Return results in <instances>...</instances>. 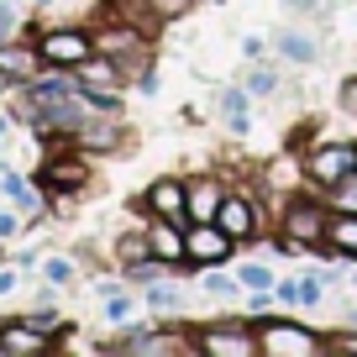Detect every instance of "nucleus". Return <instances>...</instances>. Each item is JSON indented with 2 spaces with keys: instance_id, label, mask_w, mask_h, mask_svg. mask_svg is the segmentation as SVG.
<instances>
[{
  "instance_id": "f257e3e1",
  "label": "nucleus",
  "mask_w": 357,
  "mask_h": 357,
  "mask_svg": "<svg viewBox=\"0 0 357 357\" xmlns=\"http://www.w3.org/2000/svg\"><path fill=\"white\" fill-rule=\"evenodd\" d=\"M326 221H331V205H326L321 190H305V195H289V200H279V242L289 257L300 252H331L326 247Z\"/></svg>"
},
{
  "instance_id": "f03ea898",
  "label": "nucleus",
  "mask_w": 357,
  "mask_h": 357,
  "mask_svg": "<svg viewBox=\"0 0 357 357\" xmlns=\"http://www.w3.org/2000/svg\"><path fill=\"white\" fill-rule=\"evenodd\" d=\"M347 174H357V142H347V137H321L315 132V142L300 153V178L310 184V190H331V184H342Z\"/></svg>"
},
{
  "instance_id": "7ed1b4c3",
  "label": "nucleus",
  "mask_w": 357,
  "mask_h": 357,
  "mask_svg": "<svg viewBox=\"0 0 357 357\" xmlns=\"http://www.w3.org/2000/svg\"><path fill=\"white\" fill-rule=\"evenodd\" d=\"M257 326V347L263 357H321L326 352V336L305 321H289V315H263Z\"/></svg>"
},
{
  "instance_id": "20e7f679",
  "label": "nucleus",
  "mask_w": 357,
  "mask_h": 357,
  "mask_svg": "<svg viewBox=\"0 0 357 357\" xmlns=\"http://www.w3.org/2000/svg\"><path fill=\"white\" fill-rule=\"evenodd\" d=\"M184 242H190V268H200V273L236 257V242L226 236L221 221H190V226H184Z\"/></svg>"
},
{
  "instance_id": "39448f33",
  "label": "nucleus",
  "mask_w": 357,
  "mask_h": 357,
  "mask_svg": "<svg viewBox=\"0 0 357 357\" xmlns=\"http://www.w3.org/2000/svg\"><path fill=\"white\" fill-rule=\"evenodd\" d=\"M37 53L43 63L53 68H79L95 58V32H79V26H58V32H43L37 37Z\"/></svg>"
},
{
  "instance_id": "423d86ee",
  "label": "nucleus",
  "mask_w": 357,
  "mask_h": 357,
  "mask_svg": "<svg viewBox=\"0 0 357 357\" xmlns=\"http://www.w3.org/2000/svg\"><path fill=\"white\" fill-rule=\"evenodd\" d=\"M200 352L205 357H257V326L247 331V321H226V326H200Z\"/></svg>"
},
{
  "instance_id": "0eeeda50",
  "label": "nucleus",
  "mask_w": 357,
  "mask_h": 357,
  "mask_svg": "<svg viewBox=\"0 0 357 357\" xmlns=\"http://www.w3.org/2000/svg\"><path fill=\"white\" fill-rule=\"evenodd\" d=\"M215 221L226 226V236H231L236 247H252V242H263V211H257V200H247V195H226L221 200V215Z\"/></svg>"
},
{
  "instance_id": "6e6552de",
  "label": "nucleus",
  "mask_w": 357,
  "mask_h": 357,
  "mask_svg": "<svg viewBox=\"0 0 357 357\" xmlns=\"http://www.w3.org/2000/svg\"><path fill=\"white\" fill-rule=\"evenodd\" d=\"M147 242L153 257L168 268H190V242H184V221H163V215H147Z\"/></svg>"
},
{
  "instance_id": "1a4fd4ad",
  "label": "nucleus",
  "mask_w": 357,
  "mask_h": 357,
  "mask_svg": "<svg viewBox=\"0 0 357 357\" xmlns=\"http://www.w3.org/2000/svg\"><path fill=\"white\" fill-rule=\"evenodd\" d=\"M226 184L215 174H195V178H184V205H190V221H215L221 215V200H226Z\"/></svg>"
},
{
  "instance_id": "9d476101",
  "label": "nucleus",
  "mask_w": 357,
  "mask_h": 357,
  "mask_svg": "<svg viewBox=\"0 0 357 357\" xmlns=\"http://www.w3.org/2000/svg\"><path fill=\"white\" fill-rule=\"evenodd\" d=\"M147 215H163V221H184L190 226V205H184V178H153L142 195Z\"/></svg>"
},
{
  "instance_id": "9b49d317",
  "label": "nucleus",
  "mask_w": 357,
  "mask_h": 357,
  "mask_svg": "<svg viewBox=\"0 0 357 357\" xmlns=\"http://www.w3.org/2000/svg\"><path fill=\"white\" fill-rule=\"evenodd\" d=\"M273 53H279L284 63L310 68V63H321V37H315L310 26H279V32H273Z\"/></svg>"
},
{
  "instance_id": "f8f14e48",
  "label": "nucleus",
  "mask_w": 357,
  "mask_h": 357,
  "mask_svg": "<svg viewBox=\"0 0 357 357\" xmlns=\"http://www.w3.org/2000/svg\"><path fill=\"white\" fill-rule=\"evenodd\" d=\"M74 142L84 147V153H116V147H121V116L116 111H95L74 132Z\"/></svg>"
},
{
  "instance_id": "ddd939ff",
  "label": "nucleus",
  "mask_w": 357,
  "mask_h": 357,
  "mask_svg": "<svg viewBox=\"0 0 357 357\" xmlns=\"http://www.w3.org/2000/svg\"><path fill=\"white\" fill-rule=\"evenodd\" d=\"M221 126L231 137L252 132V89H247V84H226L221 89Z\"/></svg>"
},
{
  "instance_id": "4468645a",
  "label": "nucleus",
  "mask_w": 357,
  "mask_h": 357,
  "mask_svg": "<svg viewBox=\"0 0 357 357\" xmlns=\"http://www.w3.org/2000/svg\"><path fill=\"white\" fill-rule=\"evenodd\" d=\"M37 68H43V53L37 47H22V43H0V74L11 84H32Z\"/></svg>"
},
{
  "instance_id": "2eb2a0df",
  "label": "nucleus",
  "mask_w": 357,
  "mask_h": 357,
  "mask_svg": "<svg viewBox=\"0 0 357 357\" xmlns=\"http://www.w3.org/2000/svg\"><path fill=\"white\" fill-rule=\"evenodd\" d=\"M326 247L342 257H357V211H331L326 221Z\"/></svg>"
},
{
  "instance_id": "dca6fc26",
  "label": "nucleus",
  "mask_w": 357,
  "mask_h": 357,
  "mask_svg": "<svg viewBox=\"0 0 357 357\" xmlns=\"http://www.w3.org/2000/svg\"><path fill=\"white\" fill-rule=\"evenodd\" d=\"M43 178H47V190H79L89 178V163H79V158H53V163L43 168Z\"/></svg>"
},
{
  "instance_id": "f3484780",
  "label": "nucleus",
  "mask_w": 357,
  "mask_h": 357,
  "mask_svg": "<svg viewBox=\"0 0 357 357\" xmlns=\"http://www.w3.org/2000/svg\"><path fill=\"white\" fill-rule=\"evenodd\" d=\"M116 263H121V268H142V263H153V242H147V226L116 242Z\"/></svg>"
},
{
  "instance_id": "a211bd4d",
  "label": "nucleus",
  "mask_w": 357,
  "mask_h": 357,
  "mask_svg": "<svg viewBox=\"0 0 357 357\" xmlns=\"http://www.w3.org/2000/svg\"><path fill=\"white\" fill-rule=\"evenodd\" d=\"M242 84L252 89V100H273V95H279V74H273V68H268L263 58H257V63L242 74Z\"/></svg>"
},
{
  "instance_id": "6ab92c4d",
  "label": "nucleus",
  "mask_w": 357,
  "mask_h": 357,
  "mask_svg": "<svg viewBox=\"0 0 357 357\" xmlns=\"http://www.w3.org/2000/svg\"><path fill=\"white\" fill-rule=\"evenodd\" d=\"M236 279H242V289H273V268L268 263H257V257H242V263H236Z\"/></svg>"
},
{
  "instance_id": "aec40b11",
  "label": "nucleus",
  "mask_w": 357,
  "mask_h": 357,
  "mask_svg": "<svg viewBox=\"0 0 357 357\" xmlns=\"http://www.w3.org/2000/svg\"><path fill=\"white\" fill-rule=\"evenodd\" d=\"M236 289H242V279H236V273L205 268V294H211V300H236Z\"/></svg>"
},
{
  "instance_id": "412c9836",
  "label": "nucleus",
  "mask_w": 357,
  "mask_h": 357,
  "mask_svg": "<svg viewBox=\"0 0 357 357\" xmlns=\"http://www.w3.org/2000/svg\"><path fill=\"white\" fill-rule=\"evenodd\" d=\"M147 310L174 315V310H184V294H178L174 284H158V289H147Z\"/></svg>"
},
{
  "instance_id": "4be33fe9",
  "label": "nucleus",
  "mask_w": 357,
  "mask_h": 357,
  "mask_svg": "<svg viewBox=\"0 0 357 357\" xmlns=\"http://www.w3.org/2000/svg\"><path fill=\"white\" fill-rule=\"evenodd\" d=\"M326 205H331V211H357V174H347L342 184H331V190H326Z\"/></svg>"
},
{
  "instance_id": "5701e85b",
  "label": "nucleus",
  "mask_w": 357,
  "mask_h": 357,
  "mask_svg": "<svg viewBox=\"0 0 357 357\" xmlns=\"http://www.w3.org/2000/svg\"><path fill=\"white\" fill-rule=\"evenodd\" d=\"M0 190H6V195H11V200H16V211H22V215H32V211H37V195L26 190V178L6 174V178H0Z\"/></svg>"
},
{
  "instance_id": "b1692460",
  "label": "nucleus",
  "mask_w": 357,
  "mask_h": 357,
  "mask_svg": "<svg viewBox=\"0 0 357 357\" xmlns=\"http://www.w3.org/2000/svg\"><path fill=\"white\" fill-rule=\"evenodd\" d=\"M273 305H279V294H273V289H247V321L273 315Z\"/></svg>"
},
{
  "instance_id": "393cba45",
  "label": "nucleus",
  "mask_w": 357,
  "mask_h": 357,
  "mask_svg": "<svg viewBox=\"0 0 357 357\" xmlns=\"http://www.w3.org/2000/svg\"><path fill=\"white\" fill-rule=\"evenodd\" d=\"M190 6H195V0H147V11H153L158 22H178Z\"/></svg>"
},
{
  "instance_id": "a878e982",
  "label": "nucleus",
  "mask_w": 357,
  "mask_h": 357,
  "mask_svg": "<svg viewBox=\"0 0 357 357\" xmlns=\"http://www.w3.org/2000/svg\"><path fill=\"white\" fill-rule=\"evenodd\" d=\"M336 105H342V111L357 121V74H347V79H342V89H336Z\"/></svg>"
},
{
  "instance_id": "bb28decb",
  "label": "nucleus",
  "mask_w": 357,
  "mask_h": 357,
  "mask_svg": "<svg viewBox=\"0 0 357 357\" xmlns=\"http://www.w3.org/2000/svg\"><path fill=\"white\" fill-rule=\"evenodd\" d=\"M43 273H47V284H68V279H74V263H63V257H47Z\"/></svg>"
},
{
  "instance_id": "cd10ccee",
  "label": "nucleus",
  "mask_w": 357,
  "mask_h": 357,
  "mask_svg": "<svg viewBox=\"0 0 357 357\" xmlns=\"http://www.w3.org/2000/svg\"><path fill=\"white\" fill-rule=\"evenodd\" d=\"M284 6H289V11H300V16H326V11H331L326 0H284Z\"/></svg>"
},
{
  "instance_id": "c85d7f7f",
  "label": "nucleus",
  "mask_w": 357,
  "mask_h": 357,
  "mask_svg": "<svg viewBox=\"0 0 357 357\" xmlns=\"http://www.w3.org/2000/svg\"><path fill=\"white\" fill-rule=\"evenodd\" d=\"M26 326H37V331L53 336V331H58V315H53V310H32V315H26Z\"/></svg>"
},
{
  "instance_id": "c756f323",
  "label": "nucleus",
  "mask_w": 357,
  "mask_h": 357,
  "mask_svg": "<svg viewBox=\"0 0 357 357\" xmlns=\"http://www.w3.org/2000/svg\"><path fill=\"white\" fill-rule=\"evenodd\" d=\"M326 352H357V336H326Z\"/></svg>"
},
{
  "instance_id": "7c9ffc66",
  "label": "nucleus",
  "mask_w": 357,
  "mask_h": 357,
  "mask_svg": "<svg viewBox=\"0 0 357 357\" xmlns=\"http://www.w3.org/2000/svg\"><path fill=\"white\" fill-rule=\"evenodd\" d=\"M11 32H16V16L11 6H0V43H11Z\"/></svg>"
},
{
  "instance_id": "2f4dec72",
  "label": "nucleus",
  "mask_w": 357,
  "mask_h": 357,
  "mask_svg": "<svg viewBox=\"0 0 357 357\" xmlns=\"http://www.w3.org/2000/svg\"><path fill=\"white\" fill-rule=\"evenodd\" d=\"M242 53H247V58L257 63V58H263V43H257V37H242Z\"/></svg>"
},
{
  "instance_id": "473e14b6",
  "label": "nucleus",
  "mask_w": 357,
  "mask_h": 357,
  "mask_svg": "<svg viewBox=\"0 0 357 357\" xmlns=\"http://www.w3.org/2000/svg\"><path fill=\"white\" fill-rule=\"evenodd\" d=\"M16 289V273H11V268H0V294H11Z\"/></svg>"
},
{
  "instance_id": "72a5a7b5",
  "label": "nucleus",
  "mask_w": 357,
  "mask_h": 357,
  "mask_svg": "<svg viewBox=\"0 0 357 357\" xmlns=\"http://www.w3.org/2000/svg\"><path fill=\"white\" fill-rule=\"evenodd\" d=\"M11 231H16V215H11V211H0V236H11Z\"/></svg>"
},
{
  "instance_id": "f704fd0d",
  "label": "nucleus",
  "mask_w": 357,
  "mask_h": 357,
  "mask_svg": "<svg viewBox=\"0 0 357 357\" xmlns=\"http://www.w3.org/2000/svg\"><path fill=\"white\" fill-rule=\"evenodd\" d=\"M6 126H11V121H6V116H0V137H6Z\"/></svg>"
},
{
  "instance_id": "c9c22d12",
  "label": "nucleus",
  "mask_w": 357,
  "mask_h": 357,
  "mask_svg": "<svg viewBox=\"0 0 357 357\" xmlns=\"http://www.w3.org/2000/svg\"><path fill=\"white\" fill-rule=\"evenodd\" d=\"M205 6H226V0H205Z\"/></svg>"
},
{
  "instance_id": "e433bc0d",
  "label": "nucleus",
  "mask_w": 357,
  "mask_h": 357,
  "mask_svg": "<svg viewBox=\"0 0 357 357\" xmlns=\"http://www.w3.org/2000/svg\"><path fill=\"white\" fill-rule=\"evenodd\" d=\"M37 6H53V0H37Z\"/></svg>"
}]
</instances>
